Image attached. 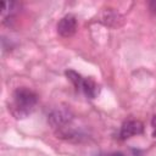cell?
Segmentation results:
<instances>
[{
  "label": "cell",
  "instance_id": "1",
  "mask_svg": "<svg viewBox=\"0 0 156 156\" xmlns=\"http://www.w3.org/2000/svg\"><path fill=\"white\" fill-rule=\"evenodd\" d=\"M37 94L29 88L21 87L13 91L11 111L16 118H26L37 105Z\"/></svg>",
  "mask_w": 156,
  "mask_h": 156
},
{
  "label": "cell",
  "instance_id": "3",
  "mask_svg": "<svg viewBox=\"0 0 156 156\" xmlns=\"http://www.w3.org/2000/svg\"><path fill=\"white\" fill-rule=\"evenodd\" d=\"M77 24L78 23H77L76 16L72 13H68L60 20V22L57 24V33L63 38H68L76 33Z\"/></svg>",
  "mask_w": 156,
  "mask_h": 156
},
{
  "label": "cell",
  "instance_id": "2",
  "mask_svg": "<svg viewBox=\"0 0 156 156\" xmlns=\"http://www.w3.org/2000/svg\"><path fill=\"white\" fill-rule=\"evenodd\" d=\"M72 118H73V116L69 110H67L65 107H56L49 113L48 122L50 123V126L52 128L61 130L71 123Z\"/></svg>",
  "mask_w": 156,
  "mask_h": 156
},
{
  "label": "cell",
  "instance_id": "9",
  "mask_svg": "<svg viewBox=\"0 0 156 156\" xmlns=\"http://www.w3.org/2000/svg\"><path fill=\"white\" fill-rule=\"evenodd\" d=\"M110 156H124L122 152H112Z\"/></svg>",
  "mask_w": 156,
  "mask_h": 156
},
{
  "label": "cell",
  "instance_id": "6",
  "mask_svg": "<svg viewBox=\"0 0 156 156\" xmlns=\"http://www.w3.org/2000/svg\"><path fill=\"white\" fill-rule=\"evenodd\" d=\"M66 76L68 77V79L73 83V85H74L77 89H80L82 82H83V77H82L79 73H77V72L73 71V69H68V71H66Z\"/></svg>",
  "mask_w": 156,
  "mask_h": 156
},
{
  "label": "cell",
  "instance_id": "8",
  "mask_svg": "<svg viewBox=\"0 0 156 156\" xmlns=\"http://www.w3.org/2000/svg\"><path fill=\"white\" fill-rule=\"evenodd\" d=\"M150 10H151L152 12H156V1L150 2Z\"/></svg>",
  "mask_w": 156,
  "mask_h": 156
},
{
  "label": "cell",
  "instance_id": "7",
  "mask_svg": "<svg viewBox=\"0 0 156 156\" xmlns=\"http://www.w3.org/2000/svg\"><path fill=\"white\" fill-rule=\"evenodd\" d=\"M151 126H152V128H154V136H156V115L152 117V119H151Z\"/></svg>",
  "mask_w": 156,
  "mask_h": 156
},
{
  "label": "cell",
  "instance_id": "4",
  "mask_svg": "<svg viewBox=\"0 0 156 156\" xmlns=\"http://www.w3.org/2000/svg\"><path fill=\"white\" fill-rule=\"evenodd\" d=\"M144 130V126L140 121H135V119H129L127 122H124L121 127V132H119V136L122 140H126L133 135L140 134Z\"/></svg>",
  "mask_w": 156,
  "mask_h": 156
},
{
  "label": "cell",
  "instance_id": "5",
  "mask_svg": "<svg viewBox=\"0 0 156 156\" xmlns=\"http://www.w3.org/2000/svg\"><path fill=\"white\" fill-rule=\"evenodd\" d=\"M80 89L83 90V93L85 94V96L87 98H90V99L96 98V95L99 93V87H98V84L91 78H83Z\"/></svg>",
  "mask_w": 156,
  "mask_h": 156
}]
</instances>
